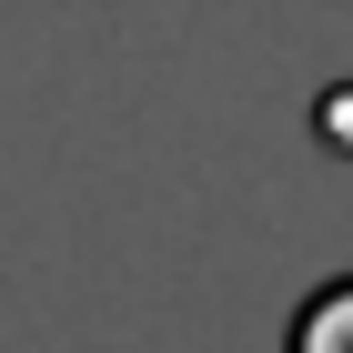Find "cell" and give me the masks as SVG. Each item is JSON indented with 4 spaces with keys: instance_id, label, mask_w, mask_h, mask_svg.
I'll return each instance as SVG.
<instances>
[{
    "instance_id": "obj_1",
    "label": "cell",
    "mask_w": 353,
    "mask_h": 353,
    "mask_svg": "<svg viewBox=\"0 0 353 353\" xmlns=\"http://www.w3.org/2000/svg\"><path fill=\"white\" fill-rule=\"evenodd\" d=\"M283 353H353V272H333V283H313V293L293 303Z\"/></svg>"
}]
</instances>
